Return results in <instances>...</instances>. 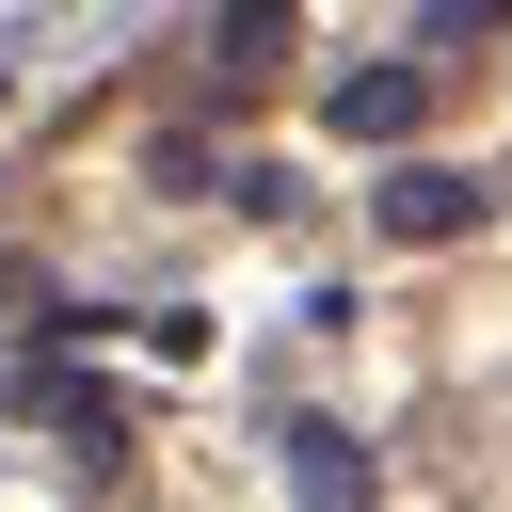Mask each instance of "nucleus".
I'll use <instances>...</instances> for the list:
<instances>
[{"label":"nucleus","instance_id":"obj_4","mask_svg":"<svg viewBox=\"0 0 512 512\" xmlns=\"http://www.w3.org/2000/svg\"><path fill=\"white\" fill-rule=\"evenodd\" d=\"M208 64H224V80L256 96V80L288 64V0H224V16H208Z\"/></svg>","mask_w":512,"mask_h":512},{"label":"nucleus","instance_id":"obj_5","mask_svg":"<svg viewBox=\"0 0 512 512\" xmlns=\"http://www.w3.org/2000/svg\"><path fill=\"white\" fill-rule=\"evenodd\" d=\"M464 32H496V0H432V48H464Z\"/></svg>","mask_w":512,"mask_h":512},{"label":"nucleus","instance_id":"obj_2","mask_svg":"<svg viewBox=\"0 0 512 512\" xmlns=\"http://www.w3.org/2000/svg\"><path fill=\"white\" fill-rule=\"evenodd\" d=\"M272 448H288V496H304V512H368V496H384L336 416H272Z\"/></svg>","mask_w":512,"mask_h":512},{"label":"nucleus","instance_id":"obj_1","mask_svg":"<svg viewBox=\"0 0 512 512\" xmlns=\"http://www.w3.org/2000/svg\"><path fill=\"white\" fill-rule=\"evenodd\" d=\"M480 208H496V192L448 176V160H384V176H368V224H384V240H464Z\"/></svg>","mask_w":512,"mask_h":512},{"label":"nucleus","instance_id":"obj_3","mask_svg":"<svg viewBox=\"0 0 512 512\" xmlns=\"http://www.w3.org/2000/svg\"><path fill=\"white\" fill-rule=\"evenodd\" d=\"M320 128H352V144H400V128H416V64H336Z\"/></svg>","mask_w":512,"mask_h":512}]
</instances>
